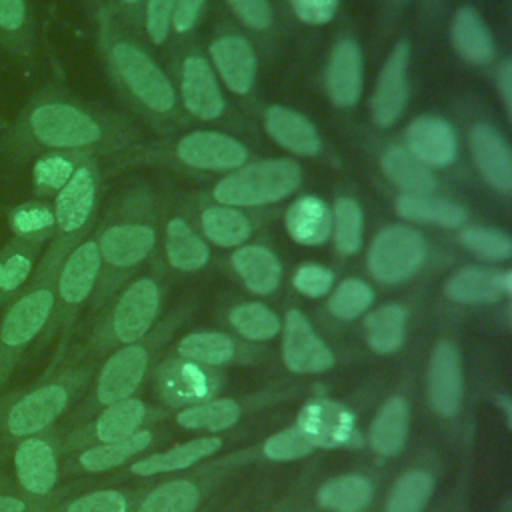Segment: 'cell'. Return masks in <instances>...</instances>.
Instances as JSON below:
<instances>
[{
	"instance_id": "6da1fadb",
	"label": "cell",
	"mask_w": 512,
	"mask_h": 512,
	"mask_svg": "<svg viewBox=\"0 0 512 512\" xmlns=\"http://www.w3.org/2000/svg\"><path fill=\"white\" fill-rule=\"evenodd\" d=\"M56 270L36 266L32 278L0 320V390L12 378L26 348L44 332L54 306Z\"/></svg>"
},
{
	"instance_id": "d6986e66",
	"label": "cell",
	"mask_w": 512,
	"mask_h": 512,
	"mask_svg": "<svg viewBox=\"0 0 512 512\" xmlns=\"http://www.w3.org/2000/svg\"><path fill=\"white\" fill-rule=\"evenodd\" d=\"M182 100L186 110L200 118L212 120L222 114L224 98L220 86L204 58L190 56L182 66Z\"/></svg>"
},
{
	"instance_id": "816d5d0a",
	"label": "cell",
	"mask_w": 512,
	"mask_h": 512,
	"mask_svg": "<svg viewBox=\"0 0 512 512\" xmlns=\"http://www.w3.org/2000/svg\"><path fill=\"white\" fill-rule=\"evenodd\" d=\"M332 282H334V274L320 264H304L296 270V274L292 278L294 288L300 294L310 296V298L324 296L332 288Z\"/></svg>"
},
{
	"instance_id": "f5cc1de1",
	"label": "cell",
	"mask_w": 512,
	"mask_h": 512,
	"mask_svg": "<svg viewBox=\"0 0 512 512\" xmlns=\"http://www.w3.org/2000/svg\"><path fill=\"white\" fill-rule=\"evenodd\" d=\"M176 0H148L146 6V32L154 44L166 40L172 26V12Z\"/></svg>"
},
{
	"instance_id": "9c48e42d",
	"label": "cell",
	"mask_w": 512,
	"mask_h": 512,
	"mask_svg": "<svg viewBox=\"0 0 512 512\" xmlns=\"http://www.w3.org/2000/svg\"><path fill=\"white\" fill-rule=\"evenodd\" d=\"M408 60H410V46L406 40H400L388 54L372 92L370 112L378 126L394 124L406 108Z\"/></svg>"
},
{
	"instance_id": "4316f807",
	"label": "cell",
	"mask_w": 512,
	"mask_h": 512,
	"mask_svg": "<svg viewBox=\"0 0 512 512\" xmlns=\"http://www.w3.org/2000/svg\"><path fill=\"white\" fill-rule=\"evenodd\" d=\"M410 410L404 398H390L372 420L368 438L370 448L380 456H394L402 450L408 434Z\"/></svg>"
},
{
	"instance_id": "ee69618b",
	"label": "cell",
	"mask_w": 512,
	"mask_h": 512,
	"mask_svg": "<svg viewBox=\"0 0 512 512\" xmlns=\"http://www.w3.org/2000/svg\"><path fill=\"white\" fill-rule=\"evenodd\" d=\"M198 504V490L188 480H174L152 490L138 512H192Z\"/></svg>"
},
{
	"instance_id": "4dcf8cb0",
	"label": "cell",
	"mask_w": 512,
	"mask_h": 512,
	"mask_svg": "<svg viewBox=\"0 0 512 512\" xmlns=\"http://www.w3.org/2000/svg\"><path fill=\"white\" fill-rule=\"evenodd\" d=\"M382 170L404 194H432L436 180L428 166L416 160L406 146H392L382 156Z\"/></svg>"
},
{
	"instance_id": "8992f818",
	"label": "cell",
	"mask_w": 512,
	"mask_h": 512,
	"mask_svg": "<svg viewBox=\"0 0 512 512\" xmlns=\"http://www.w3.org/2000/svg\"><path fill=\"white\" fill-rule=\"evenodd\" d=\"M426 256V244L420 232L408 226H388L370 244L368 270L384 284H396L410 278Z\"/></svg>"
},
{
	"instance_id": "7dc6e473",
	"label": "cell",
	"mask_w": 512,
	"mask_h": 512,
	"mask_svg": "<svg viewBox=\"0 0 512 512\" xmlns=\"http://www.w3.org/2000/svg\"><path fill=\"white\" fill-rule=\"evenodd\" d=\"M372 298V288L366 282L358 278H348L342 280L332 292L328 300V310L340 320H352L370 306Z\"/></svg>"
},
{
	"instance_id": "ffe728a7",
	"label": "cell",
	"mask_w": 512,
	"mask_h": 512,
	"mask_svg": "<svg viewBox=\"0 0 512 512\" xmlns=\"http://www.w3.org/2000/svg\"><path fill=\"white\" fill-rule=\"evenodd\" d=\"M510 290V272H496L478 266H468L454 272L444 284V294L460 304H490L496 302L504 292L510 294Z\"/></svg>"
},
{
	"instance_id": "ba28073f",
	"label": "cell",
	"mask_w": 512,
	"mask_h": 512,
	"mask_svg": "<svg viewBox=\"0 0 512 512\" xmlns=\"http://www.w3.org/2000/svg\"><path fill=\"white\" fill-rule=\"evenodd\" d=\"M112 62L124 84L140 102L156 112L172 110L174 88L142 50L128 42H116L112 46Z\"/></svg>"
},
{
	"instance_id": "9a60e30c",
	"label": "cell",
	"mask_w": 512,
	"mask_h": 512,
	"mask_svg": "<svg viewBox=\"0 0 512 512\" xmlns=\"http://www.w3.org/2000/svg\"><path fill=\"white\" fill-rule=\"evenodd\" d=\"M146 364L148 356L142 346L128 344L114 352L102 366L96 380V402L106 406L132 396L144 378Z\"/></svg>"
},
{
	"instance_id": "cb8c5ba5",
	"label": "cell",
	"mask_w": 512,
	"mask_h": 512,
	"mask_svg": "<svg viewBox=\"0 0 512 512\" xmlns=\"http://www.w3.org/2000/svg\"><path fill=\"white\" fill-rule=\"evenodd\" d=\"M284 224L294 242L320 246L332 234V212L320 198L306 194L290 204Z\"/></svg>"
},
{
	"instance_id": "e575fe53",
	"label": "cell",
	"mask_w": 512,
	"mask_h": 512,
	"mask_svg": "<svg viewBox=\"0 0 512 512\" xmlns=\"http://www.w3.org/2000/svg\"><path fill=\"white\" fill-rule=\"evenodd\" d=\"M368 346L378 354H392L404 342L406 310L400 304H384L364 318Z\"/></svg>"
},
{
	"instance_id": "5b68a950",
	"label": "cell",
	"mask_w": 512,
	"mask_h": 512,
	"mask_svg": "<svg viewBox=\"0 0 512 512\" xmlns=\"http://www.w3.org/2000/svg\"><path fill=\"white\" fill-rule=\"evenodd\" d=\"M100 252L94 240H86L76 246L58 270L54 282V306L44 326L46 336H52L60 322H66V316L72 308H78L92 292L98 272H100Z\"/></svg>"
},
{
	"instance_id": "3957f363",
	"label": "cell",
	"mask_w": 512,
	"mask_h": 512,
	"mask_svg": "<svg viewBox=\"0 0 512 512\" xmlns=\"http://www.w3.org/2000/svg\"><path fill=\"white\" fill-rule=\"evenodd\" d=\"M300 184V168L292 160H260L224 176L214 198L224 206H260L286 198Z\"/></svg>"
},
{
	"instance_id": "d4e9b609",
	"label": "cell",
	"mask_w": 512,
	"mask_h": 512,
	"mask_svg": "<svg viewBox=\"0 0 512 512\" xmlns=\"http://www.w3.org/2000/svg\"><path fill=\"white\" fill-rule=\"evenodd\" d=\"M42 242L10 238L0 248V306L12 302L36 270Z\"/></svg>"
},
{
	"instance_id": "7402d4cb",
	"label": "cell",
	"mask_w": 512,
	"mask_h": 512,
	"mask_svg": "<svg viewBox=\"0 0 512 512\" xmlns=\"http://www.w3.org/2000/svg\"><path fill=\"white\" fill-rule=\"evenodd\" d=\"M210 56L224 84L234 94H246L256 74V56L252 46L240 36H224L212 42Z\"/></svg>"
},
{
	"instance_id": "8fae6325",
	"label": "cell",
	"mask_w": 512,
	"mask_h": 512,
	"mask_svg": "<svg viewBox=\"0 0 512 512\" xmlns=\"http://www.w3.org/2000/svg\"><path fill=\"white\" fill-rule=\"evenodd\" d=\"M282 358L286 368L296 374L324 372L334 364L330 348L314 334L310 322L298 310L286 314Z\"/></svg>"
},
{
	"instance_id": "db71d44e",
	"label": "cell",
	"mask_w": 512,
	"mask_h": 512,
	"mask_svg": "<svg viewBox=\"0 0 512 512\" xmlns=\"http://www.w3.org/2000/svg\"><path fill=\"white\" fill-rule=\"evenodd\" d=\"M236 16L250 28L264 30L272 22V8L268 0H226Z\"/></svg>"
},
{
	"instance_id": "f907efd6",
	"label": "cell",
	"mask_w": 512,
	"mask_h": 512,
	"mask_svg": "<svg viewBox=\"0 0 512 512\" xmlns=\"http://www.w3.org/2000/svg\"><path fill=\"white\" fill-rule=\"evenodd\" d=\"M60 512H126V498L118 490H96L66 502Z\"/></svg>"
},
{
	"instance_id": "f546056e",
	"label": "cell",
	"mask_w": 512,
	"mask_h": 512,
	"mask_svg": "<svg viewBox=\"0 0 512 512\" xmlns=\"http://www.w3.org/2000/svg\"><path fill=\"white\" fill-rule=\"evenodd\" d=\"M232 266L248 290L270 294L280 282V262L264 246H242L232 254Z\"/></svg>"
},
{
	"instance_id": "74e56055",
	"label": "cell",
	"mask_w": 512,
	"mask_h": 512,
	"mask_svg": "<svg viewBox=\"0 0 512 512\" xmlns=\"http://www.w3.org/2000/svg\"><path fill=\"white\" fill-rule=\"evenodd\" d=\"M200 224L206 238L224 248L242 244L250 238L252 232L248 218L240 210L224 206L206 208L200 216Z\"/></svg>"
},
{
	"instance_id": "f6af8a7d",
	"label": "cell",
	"mask_w": 512,
	"mask_h": 512,
	"mask_svg": "<svg viewBox=\"0 0 512 512\" xmlns=\"http://www.w3.org/2000/svg\"><path fill=\"white\" fill-rule=\"evenodd\" d=\"M334 244L340 254H354L362 244V208L352 198H338L332 214Z\"/></svg>"
},
{
	"instance_id": "83f0119b",
	"label": "cell",
	"mask_w": 512,
	"mask_h": 512,
	"mask_svg": "<svg viewBox=\"0 0 512 512\" xmlns=\"http://www.w3.org/2000/svg\"><path fill=\"white\" fill-rule=\"evenodd\" d=\"M396 214L404 220L428 222L442 228H458L466 222L464 206L432 196V194H402L396 198Z\"/></svg>"
},
{
	"instance_id": "44dd1931",
	"label": "cell",
	"mask_w": 512,
	"mask_h": 512,
	"mask_svg": "<svg viewBox=\"0 0 512 512\" xmlns=\"http://www.w3.org/2000/svg\"><path fill=\"white\" fill-rule=\"evenodd\" d=\"M154 230L144 224H116L102 232L98 244L100 260L116 268H128L148 256L154 246Z\"/></svg>"
},
{
	"instance_id": "5bb4252c",
	"label": "cell",
	"mask_w": 512,
	"mask_h": 512,
	"mask_svg": "<svg viewBox=\"0 0 512 512\" xmlns=\"http://www.w3.org/2000/svg\"><path fill=\"white\" fill-rule=\"evenodd\" d=\"M178 158L200 170H232L246 160V148L220 132H192L178 142Z\"/></svg>"
},
{
	"instance_id": "f1b7e54d",
	"label": "cell",
	"mask_w": 512,
	"mask_h": 512,
	"mask_svg": "<svg viewBox=\"0 0 512 512\" xmlns=\"http://www.w3.org/2000/svg\"><path fill=\"white\" fill-rule=\"evenodd\" d=\"M222 446V440L218 436H204L190 440L186 444L174 446L166 452L146 456L130 466L132 474L138 476H152V474H164V472H174L192 466L194 462L214 454Z\"/></svg>"
},
{
	"instance_id": "7a4b0ae2",
	"label": "cell",
	"mask_w": 512,
	"mask_h": 512,
	"mask_svg": "<svg viewBox=\"0 0 512 512\" xmlns=\"http://www.w3.org/2000/svg\"><path fill=\"white\" fill-rule=\"evenodd\" d=\"M76 376L62 372L0 398V446L48 430L68 408Z\"/></svg>"
},
{
	"instance_id": "681fc988",
	"label": "cell",
	"mask_w": 512,
	"mask_h": 512,
	"mask_svg": "<svg viewBox=\"0 0 512 512\" xmlns=\"http://www.w3.org/2000/svg\"><path fill=\"white\" fill-rule=\"evenodd\" d=\"M314 446L304 438L298 428L282 430L264 442V454L270 460H294L310 454Z\"/></svg>"
},
{
	"instance_id": "6f0895ef",
	"label": "cell",
	"mask_w": 512,
	"mask_h": 512,
	"mask_svg": "<svg viewBox=\"0 0 512 512\" xmlns=\"http://www.w3.org/2000/svg\"><path fill=\"white\" fill-rule=\"evenodd\" d=\"M204 0H176L172 12V26L176 32H186L196 22Z\"/></svg>"
},
{
	"instance_id": "91938a15",
	"label": "cell",
	"mask_w": 512,
	"mask_h": 512,
	"mask_svg": "<svg viewBox=\"0 0 512 512\" xmlns=\"http://www.w3.org/2000/svg\"><path fill=\"white\" fill-rule=\"evenodd\" d=\"M122 2H126V4H134V2H138V0H122Z\"/></svg>"
},
{
	"instance_id": "9f6ffc18",
	"label": "cell",
	"mask_w": 512,
	"mask_h": 512,
	"mask_svg": "<svg viewBox=\"0 0 512 512\" xmlns=\"http://www.w3.org/2000/svg\"><path fill=\"white\" fill-rule=\"evenodd\" d=\"M0 512H44V504L28 498L18 486L0 482Z\"/></svg>"
},
{
	"instance_id": "603a6c76",
	"label": "cell",
	"mask_w": 512,
	"mask_h": 512,
	"mask_svg": "<svg viewBox=\"0 0 512 512\" xmlns=\"http://www.w3.org/2000/svg\"><path fill=\"white\" fill-rule=\"evenodd\" d=\"M264 128L276 144L298 156L320 152L322 144L316 128L302 114L286 106H270L264 114Z\"/></svg>"
},
{
	"instance_id": "277c9868",
	"label": "cell",
	"mask_w": 512,
	"mask_h": 512,
	"mask_svg": "<svg viewBox=\"0 0 512 512\" xmlns=\"http://www.w3.org/2000/svg\"><path fill=\"white\" fill-rule=\"evenodd\" d=\"M96 204V176L94 170L86 164L76 166L70 180L56 192L54 200V228H58L60 244L52 248L46 258L38 264L42 268H54L64 260L66 242L76 236L90 220Z\"/></svg>"
},
{
	"instance_id": "d6a6232c",
	"label": "cell",
	"mask_w": 512,
	"mask_h": 512,
	"mask_svg": "<svg viewBox=\"0 0 512 512\" xmlns=\"http://www.w3.org/2000/svg\"><path fill=\"white\" fill-rule=\"evenodd\" d=\"M152 442V434L148 430L142 432H134L128 438L122 440H114V442H98L94 446L84 448L78 458L76 464L80 470L84 472H104V470H112L120 464H124L128 458H132L134 454L142 452L144 448H148V444Z\"/></svg>"
},
{
	"instance_id": "52a82bcc",
	"label": "cell",
	"mask_w": 512,
	"mask_h": 512,
	"mask_svg": "<svg viewBox=\"0 0 512 512\" xmlns=\"http://www.w3.org/2000/svg\"><path fill=\"white\" fill-rule=\"evenodd\" d=\"M12 468L16 486L46 504L58 484V448L46 430L14 442Z\"/></svg>"
},
{
	"instance_id": "8d00e7d4",
	"label": "cell",
	"mask_w": 512,
	"mask_h": 512,
	"mask_svg": "<svg viewBox=\"0 0 512 512\" xmlns=\"http://www.w3.org/2000/svg\"><path fill=\"white\" fill-rule=\"evenodd\" d=\"M166 256L174 268L192 272L208 262L210 252L184 220L174 218L166 226Z\"/></svg>"
},
{
	"instance_id": "bcb514c9",
	"label": "cell",
	"mask_w": 512,
	"mask_h": 512,
	"mask_svg": "<svg viewBox=\"0 0 512 512\" xmlns=\"http://www.w3.org/2000/svg\"><path fill=\"white\" fill-rule=\"evenodd\" d=\"M76 164L64 152H46L32 166V184L38 194L58 192L74 174Z\"/></svg>"
},
{
	"instance_id": "ab89813d",
	"label": "cell",
	"mask_w": 512,
	"mask_h": 512,
	"mask_svg": "<svg viewBox=\"0 0 512 512\" xmlns=\"http://www.w3.org/2000/svg\"><path fill=\"white\" fill-rule=\"evenodd\" d=\"M238 418H240V406L230 398H222V400H208L182 410L176 416V422L184 428H194V430L204 428V430L216 432V430L230 428L232 424H236Z\"/></svg>"
},
{
	"instance_id": "7bdbcfd3",
	"label": "cell",
	"mask_w": 512,
	"mask_h": 512,
	"mask_svg": "<svg viewBox=\"0 0 512 512\" xmlns=\"http://www.w3.org/2000/svg\"><path fill=\"white\" fill-rule=\"evenodd\" d=\"M230 324L250 340H268L278 334V316L260 302H246L230 310Z\"/></svg>"
},
{
	"instance_id": "2e32d148",
	"label": "cell",
	"mask_w": 512,
	"mask_h": 512,
	"mask_svg": "<svg viewBox=\"0 0 512 512\" xmlns=\"http://www.w3.org/2000/svg\"><path fill=\"white\" fill-rule=\"evenodd\" d=\"M406 150L428 168L454 162L458 140L454 128L436 116H418L406 128Z\"/></svg>"
},
{
	"instance_id": "d590c367",
	"label": "cell",
	"mask_w": 512,
	"mask_h": 512,
	"mask_svg": "<svg viewBox=\"0 0 512 512\" xmlns=\"http://www.w3.org/2000/svg\"><path fill=\"white\" fill-rule=\"evenodd\" d=\"M322 508L334 512H360L372 500V484L358 474H346L328 480L316 496Z\"/></svg>"
},
{
	"instance_id": "1f68e13d",
	"label": "cell",
	"mask_w": 512,
	"mask_h": 512,
	"mask_svg": "<svg viewBox=\"0 0 512 512\" xmlns=\"http://www.w3.org/2000/svg\"><path fill=\"white\" fill-rule=\"evenodd\" d=\"M32 14L28 0H0V48L14 60L32 52Z\"/></svg>"
},
{
	"instance_id": "b9f144b4",
	"label": "cell",
	"mask_w": 512,
	"mask_h": 512,
	"mask_svg": "<svg viewBox=\"0 0 512 512\" xmlns=\"http://www.w3.org/2000/svg\"><path fill=\"white\" fill-rule=\"evenodd\" d=\"M178 352L192 362L216 366L232 358L234 342L220 332H196L180 340Z\"/></svg>"
},
{
	"instance_id": "836d02e7",
	"label": "cell",
	"mask_w": 512,
	"mask_h": 512,
	"mask_svg": "<svg viewBox=\"0 0 512 512\" xmlns=\"http://www.w3.org/2000/svg\"><path fill=\"white\" fill-rule=\"evenodd\" d=\"M144 414L146 408L140 400L132 396L116 400L112 404H106L104 412L92 424L90 434L96 442H114L128 438L144 422Z\"/></svg>"
},
{
	"instance_id": "4fadbf2b",
	"label": "cell",
	"mask_w": 512,
	"mask_h": 512,
	"mask_svg": "<svg viewBox=\"0 0 512 512\" xmlns=\"http://www.w3.org/2000/svg\"><path fill=\"white\" fill-rule=\"evenodd\" d=\"M428 400L436 414L450 418L462 402L460 356L452 342L442 340L434 346L428 368Z\"/></svg>"
},
{
	"instance_id": "7c38bea8",
	"label": "cell",
	"mask_w": 512,
	"mask_h": 512,
	"mask_svg": "<svg viewBox=\"0 0 512 512\" xmlns=\"http://www.w3.org/2000/svg\"><path fill=\"white\" fill-rule=\"evenodd\" d=\"M158 286L152 280H138L130 284L112 312V332L124 342L132 344L142 338L158 314Z\"/></svg>"
},
{
	"instance_id": "11a10c76",
	"label": "cell",
	"mask_w": 512,
	"mask_h": 512,
	"mask_svg": "<svg viewBox=\"0 0 512 512\" xmlns=\"http://www.w3.org/2000/svg\"><path fill=\"white\" fill-rule=\"evenodd\" d=\"M296 16L306 24H326L332 20L338 0H290Z\"/></svg>"
},
{
	"instance_id": "e0dca14e",
	"label": "cell",
	"mask_w": 512,
	"mask_h": 512,
	"mask_svg": "<svg viewBox=\"0 0 512 512\" xmlns=\"http://www.w3.org/2000/svg\"><path fill=\"white\" fill-rule=\"evenodd\" d=\"M470 150L480 176L500 194H510L512 154L502 134L490 124H476L470 132Z\"/></svg>"
},
{
	"instance_id": "ac0fdd59",
	"label": "cell",
	"mask_w": 512,
	"mask_h": 512,
	"mask_svg": "<svg viewBox=\"0 0 512 512\" xmlns=\"http://www.w3.org/2000/svg\"><path fill=\"white\" fill-rule=\"evenodd\" d=\"M326 90L334 106L350 108L362 94V52L356 42L340 40L326 66Z\"/></svg>"
},
{
	"instance_id": "484cf974",
	"label": "cell",
	"mask_w": 512,
	"mask_h": 512,
	"mask_svg": "<svg viewBox=\"0 0 512 512\" xmlns=\"http://www.w3.org/2000/svg\"><path fill=\"white\" fill-rule=\"evenodd\" d=\"M456 52L470 64H486L494 54V42L488 26L472 6H462L450 28Z\"/></svg>"
},
{
	"instance_id": "c3c4849f",
	"label": "cell",
	"mask_w": 512,
	"mask_h": 512,
	"mask_svg": "<svg viewBox=\"0 0 512 512\" xmlns=\"http://www.w3.org/2000/svg\"><path fill=\"white\" fill-rule=\"evenodd\" d=\"M462 246L472 250L484 260H506L512 254V240L508 234L494 230V228H482V226H468L460 234Z\"/></svg>"
},
{
	"instance_id": "30bf717a",
	"label": "cell",
	"mask_w": 512,
	"mask_h": 512,
	"mask_svg": "<svg viewBox=\"0 0 512 512\" xmlns=\"http://www.w3.org/2000/svg\"><path fill=\"white\" fill-rule=\"evenodd\" d=\"M296 428L316 448L350 446L356 438L354 414L332 400H312L300 414Z\"/></svg>"
},
{
	"instance_id": "680465c9",
	"label": "cell",
	"mask_w": 512,
	"mask_h": 512,
	"mask_svg": "<svg viewBox=\"0 0 512 512\" xmlns=\"http://www.w3.org/2000/svg\"><path fill=\"white\" fill-rule=\"evenodd\" d=\"M498 90L504 102L506 112H512V62L504 60L498 70Z\"/></svg>"
},
{
	"instance_id": "60d3db41",
	"label": "cell",
	"mask_w": 512,
	"mask_h": 512,
	"mask_svg": "<svg viewBox=\"0 0 512 512\" xmlns=\"http://www.w3.org/2000/svg\"><path fill=\"white\" fill-rule=\"evenodd\" d=\"M432 492V476L424 470L404 472L392 486L386 512H420Z\"/></svg>"
},
{
	"instance_id": "f35d334b",
	"label": "cell",
	"mask_w": 512,
	"mask_h": 512,
	"mask_svg": "<svg viewBox=\"0 0 512 512\" xmlns=\"http://www.w3.org/2000/svg\"><path fill=\"white\" fill-rule=\"evenodd\" d=\"M8 228L14 238L44 242L54 228V210L40 200H28L8 210Z\"/></svg>"
}]
</instances>
